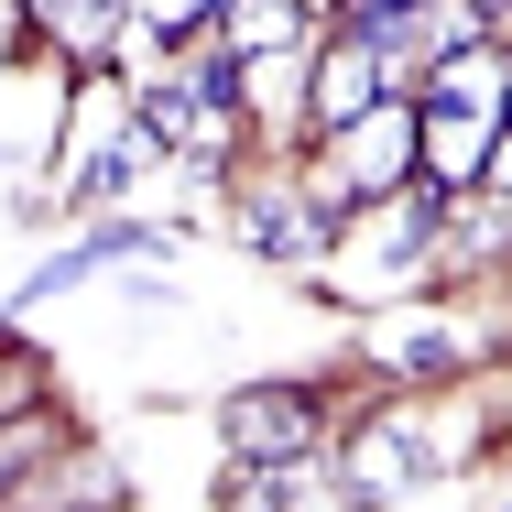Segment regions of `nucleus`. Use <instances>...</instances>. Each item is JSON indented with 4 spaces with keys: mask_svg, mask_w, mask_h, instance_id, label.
<instances>
[{
    "mask_svg": "<svg viewBox=\"0 0 512 512\" xmlns=\"http://www.w3.org/2000/svg\"><path fill=\"white\" fill-rule=\"evenodd\" d=\"M306 436H316L306 393H240V404H229V447H240V458H306Z\"/></svg>",
    "mask_w": 512,
    "mask_h": 512,
    "instance_id": "obj_4",
    "label": "nucleus"
},
{
    "mask_svg": "<svg viewBox=\"0 0 512 512\" xmlns=\"http://www.w3.org/2000/svg\"><path fill=\"white\" fill-rule=\"evenodd\" d=\"M502 88H512V77H502V55H491V44H447V55H436V77H425V109L480 131V120L502 109Z\"/></svg>",
    "mask_w": 512,
    "mask_h": 512,
    "instance_id": "obj_2",
    "label": "nucleus"
},
{
    "mask_svg": "<svg viewBox=\"0 0 512 512\" xmlns=\"http://www.w3.org/2000/svg\"><path fill=\"white\" fill-rule=\"evenodd\" d=\"M371 109H382V44L349 33V44H327V66H316V120L349 131V120H371Z\"/></svg>",
    "mask_w": 512,
    "mask_h": 512,
    "instance_id": "obj_3",
    "label": "nucleus"
},
{
    "mask_svg": "<svg viewBox=\"0 0 512 512\" xmlns=\"http://www.w3.org/2000/svg\"><path fill=\"white\" fill-rule=\"evenodd\" d=\"M491 186H502V197H512V120H502V131H491Z\"/></svg>",
    "mask_w": 512,
    "mask_h": 512,
    "instance_id": "obj_10",
    "label": "nucleus"
},
{
    "mask_svg": "<svg viewBox=\"0 0 512 512\" xmlns=\"http://www.w3.org/2000/svg\"><path fill=\"white\" fill-rule=\"evenodd\" d=\"M393 11H436V0H360V22H393Z\"/></svg>",
    "mask_w": 512,
    "mask_h": 512,
    "instance_id": "obj_11",
    "label": "nucleus"
},
{
    "mask_svg": "<svg viewBox=\"0 0 512 512\" xmlns=\"http://www.w3.org/2000/svg\"><path fill=\"white\" fill-rule=\"evenodd\" d=\"M0 469H11V458H0Z\"/></svg>",
    "mask_w": 512,
    "mask_h": 512,
    "instance_id": "obj_12",
    "label": "nucleus"
},
{
    "mask_svg": "<svg viewBox=\"0 0 512 512\" xmlns=\"http://www.w3.org/2000/svg\"><path fill=\"white\" fill-rule=\"evenodd\" d=\"M142 142H153V131H131V142H109V153H99V164H88V175H77V186H88V197H131V175H142Z\"/></svg>",
    "mask_w": 512,
    "mask_h": 512,
    "instance_id": "obj_7",
    "label": "nucleus"
},
{
    "mask_svg": "<svg viewBox=\"0 0 512 512\" xmlns=\"http://www.w3.org/2000/svg\"><path fill=\"white\" fill-rule=\"evenodd\" d=\"M295 33V0H229V44H284Z\"/></svg>",
    "mask_w": 512,
    "mask_h": 512,
    "instance_id": "obj_8",
    "label": "nucleus"
},
{
    "mask_svg": "<svg viewBox=\"0 0 512 512\" xmlns=\"http://www.w3.org/2000/svg\"><path fill=\"white\" fill-rule=\"evenodd\" d=\"M404 164H414V109H371V120H349L338 131V175H349V197H382V186H404Z\"/></svg>",
    "mask_w": 512,
    "mask_h": 512,
    "instance_id": "obj_1",
    "label": "nucleus"
},
{
    "mask_svg": "<svg viewBox=\"0 0 512 512\" xmlns=\"http://www.w3.org/2000/svg\"><path fill=\"white\" fill-rule=\"evenodd\" d=\"M316 229H327L316 207H284V197H262V207H251V240H262V251H284V262H306V251H316Z\"/></svg>",
    "mask_w": 512,
    "mask_h": 512,
    "instance_id": "obj_6",
    "label": "nucleus"
},
{
    "mask_svg": "<svg viewBox=\"0 0 512 512\" xmlns=\"http://www.w3.org/2000/svg\"><path fill=\"white\" fill-rule=\"evenodd\" d=\"M44 11V33H66V44H99L109 33V0H33Z\"/></svg>",
    "mask_w": 512,
    "mask_h": 512,
    "instance_id": "obj_9",
    "label": "nucleus"
},
{
    "mask_svg": "<svg viewBox=\"0 0 512 512\" xmlns=\"http://www.w3.org/2000/svg\"><path fill=\"white\" fill-rule=\"evenodd\" d=\"M142 131L153 142H186V153H229V131H218V99H207L197 77H164V88H142Z\"/></svg>",
    "mask_w": 512,
    "mask_h": 512,
    "instance_id": "obj_5",
    "label": "nucleus"
}]
</instances>
